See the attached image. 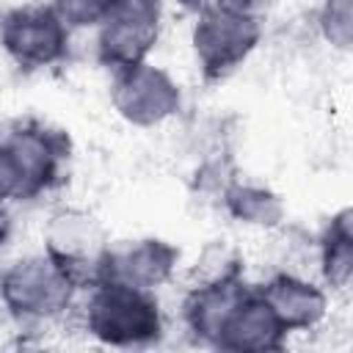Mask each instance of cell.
<instances>
[{
  "mask_svg": "<svg viewBox=\"0 0 353 353\" xmlns=\"http://www.w3.org/2000/svg\"><path fill=\"white\" fill-rule=\"evenodd\" d=\"M176 259L179 251L165 240L157 237L121 240L102 248L94 265L91 284H124L132 290L152 292L157 284H163L171 276Z\"/></svg>",
  "mask_w": 353,
  "mask_h": 353,
  "instance_id": "cell-7",
  "label": "cell"
},
{
  "mask_svg": "<svg viewBox=\"0 0 353 353\" xmlns=\"http://www.w3.org/2000/svg\"><path fill=\"white\" fill-rule=\"evenodd\" d=\"M88 331L113 347L149 345L163 331L157 298L124 284H94L85 306Z\"/></svg>",
  "mask_w": 353,
  "mask_h": 353,
  "instance_id": "cell-1",
  "label": "cell"
},
{
  "mask_svg": "<svg viewBox=\"0 0 353 353\" xmlns=\"http://www.w3.org/2000/svg\"><path fill=\"white\" fill-rule=\"evenodd\" d=\"M110 102L135 127H154L179 110V85L157 66L141 63L113 72Z\"/></svg>",
  "mask_w": 353,
  "mask_h": 353,
  "instance_id": "cell-8",
  "label": "cell"
},
{
  "mask_svg": "<svg viewBox=\"0 0 353 353\" xmlns=\"http://www.w3.org/2000/svg\"><path fill=\"white\" fill-rule=\"evenodd\" d=\"M108 3H58L55 11L61 14V19L69 25H99L102 14H105Z\"/></svg>",
  "mask_w": 353,
  "mask_h": 353,
  "instance_id": "cell-15",
  "label": "cell"
},
{
  "mask_svg": "<svg viewBox=\"0 0 353 353\" xmlns=\"http://www.w3.org/2000/svg\"><path fill=\"white\" fill-rule=\"evenodd\" d=\"M14 353H47V350H39V347H19V350H14Z\"/></svg>",
  "mask_w": 353,
  "mask_h": 353,
  "instance_id": "cell-17",
  "label": "cell"
},
{
  "mask_svg": "<svg viewBox=\"0 0 353 353\" xmlns=\"http://www.w3.org/2000/svg\"><path fill=\"white\" fill-rule=\"evenodd\" d=\"M105 248L99 223L80 210H63L50 218L47 226V254L72 268L83 284L94 281V265Z\"/></svg>",
  "mask_w": 353,
  "mask_h": 353,
  "instance_id": "cell-10",
  "label": "cell"
},
{
  "mask_svg": "<svg viewBox=\"0 0 353 353\" xmlns=\"http://www.w3.org/2000/svg\"><path fill=\"white\" fill-rule=\"evenodd\" d=\"M320 259H323V276L334 287H347L353 273V226H350V210H342L331 218L323 243H320Z\"/></svg>",
  "mask_w": 353,
  "mask_h": 353,
  "instance_id": "cell-12",
  "label": "cell"
},
{
  "mask_svg": "<svg viewBox=\"0 0 353 353\" xmlns=\"http://www.w3.org/2000/svg\"><path fill=\"white\" fill-rule=\"evenodd\" d=\"M320 25H323V33L331 44L336 47H350V39H353V3L350 0H336V3H328L323 6V14H320Z\"/></svg>",
  "mask_w": 353,
  "mask_h": 353,
  "instance_id": "cell-14",
  "label": "cell"
},
{
  "mask_svg": "<svg viewBox=\"0 0 353 353\" xmlns=\"http://www.w3.org/2000/svg\"><path fill=\"white\" fill-rule=\"evenodd\" d=\"M256 290L268 301V306L276 312V317L281 320L287 331L312 328L325 314V295L303 279L279 273L265 287H256Z\"/></svg>",
  "mask_w": 353,
  "mask_h": 353,
  "instance_id": "cell-11",
  "label": "cell"
},
{
  "mask_svg": "<svg viewBox=\"0 0 353 353\" xmlns=\"http://www.w3.org/2000/svg\"><path fill=\"white\" fill-rule=\"evenodd\" d=\"M3 152L17 179V199H36L58 185L63 163L69 160V135L36 119L14 121L0 132Z\"/></svg>",
  "mask_w": 353,
  "mask_h": 353,
  "instance_id": "cell-3",
  "label": "cell"
},
{
  "mask_svg": "<svg viewBox=\"0 0 353 353\" xmlns=\"http://www.w3.org/2000/svg\"><path fill=\"white\" fill-rule=\"evenodd\" d=\"M83 279L61 259L41 254L14 262L0 279V298L17 317H52L63 312Z\"/></svg>",
  "mask_w": 353,
  "mask_h": 353,
  "instance_id": "cell-4",
  "label": "cell"
},
{
  "mask_svg": "<svg viewBox=\"0 0 353 353\" xmlns=\"http://www.w3.org/2000/svg\"><path fill=\"white\" fill-rule=\"evenodd\" d=\"M0 44L25 69L61 61L69 44V28L55 6H19L0 17Z\"/></svg>",
  "mask_w": 353,
  "mask_h": 353,
  "instance_id": "cell-6",
  "label": "cell"
},
{
  "mask_svg": "<svg viewBox=\"0 0 353 353\" xmlns=\"http://www.w3.org/2000/svg\"><path fill=\"white\" fill-rule=\"evenodd\" d=\"M226 210L245 223H259V226H273L281 221V201L276 193H270L268 188H256V185H232L223 193Z\"/></svg>",
  "mask_w": 353,
  "mask_h": 353,
  "instance_id": "cell-13",
  "label": "cell"
},
{
  "mask_svg": "<svg viewBox=\"0 0 353 353\" xmlns=\"http://www.w3.org/2000/svg\"><path fill=\"white\" fill-rule=\"evenodd\" d=\"M160 36V6L146 0H110L97 36V58L102 66L121 72L146 63V52Z\"/></svg>",
  "mask_w": 353,
  "mask_h": 353,
  "instance_id": "cell-5",
  "label": "cell"
},
{
  "mask_svg": "<svg viewBox=\"0 0 353 353\" xmlns=\"http://www.w3.org/2000/svg\"><path fill=\"white\" fill-rule=\"evenodd\" d=\"M262 36L259 19L245 6L212 3L201 6L193 25V50L204 80H223L256 47Z\"/></svg>",
  "mask_w": 353,
  "mask_h": 353,
  "instance_id": "cell-2",
  "label": "cell"
},
{
  "mask_svg": "<svg viewBox=\"0 0 353 353\" xmlns=\"http://www.w3.org/2000/svg\"><path fill=\"white\" fill-rule=\"evenodd\" d=\"M284 336L287 328L276 312L256 287H248L221 320L210 347L218 353H281Z\"/></svg>",
  "mask_w": 353,
  "mask_h": 353,
  "instance_id": "cell-9",
  "label": "cell"
},
{
  "mask_svg": "<svg viewBox=\"0 0 353 353\" xmlns=\"http://www.w3.org/2000/svg\"><path fill=\"white\" fill-rule=\"evenodd\" d=\"M8 234H11V218H8V212L0 204V245L8 240Z\"/></svg>",
  "mask_w": 353,
  "mask_h": 353,
  "instance_id": "cell-16",
  "label": "cell"
}]
</instances>
